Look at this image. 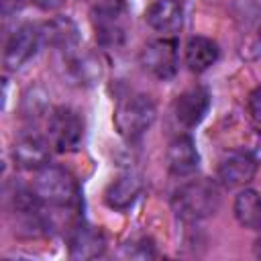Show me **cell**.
<instances>
[{
  "label": "cell",
  "instance_id": "cell-16",
  "mask_svg": "<svg viewBox=\"0 0 261 261\" xmlns=\"http://www.w3.org/2000/svg\"><path fill=\"white\" fill-rule=\"evenodd\" d=\"M218 55H220L218 45L212 39L200 37V35L190 37L186 43V51H184L186 65L194 73H204L206 69H210L218 61Z\"/></svg>",
  "mask_w": 261,
  "mask_h": 261
},
{
  "label": "cell",
  "instance_id": "cell-11",
  "mask_svg": "<svg viewBox=\"0 0 261 261\" xmlns=\"http://www.w3.org/2000/svg\"><path fill=\"white\" fill-rule=\"evenodd\" d=\"M167 169L171 175L184 177L198 169L200 155L196 149V143L190 135H177L167 145Z\"/></svg>",
  "mask_w": 261,
  "mask_h": 261
},
{
  "label": "cell",
  "instance_id": "cell-12",
  "mask_svg": "<svg viewBox=\"0 0 261 261\" xmlns=\"http://www.w3.org/2000/svg\"><path fill=\"white\" fill-rule=\"evenodd\" d=\"M141 192H143V177L135 171H124L114 181H110V186L104 192V202L112 210H126L137 202Z\"/></svg>",
  "mask_w": 261,
  "mask_h": 261
},
{
  "label": "cell",
  "instance_id": "cell-10",
  "mask_svg": "<svg viewBox=\"0 0 261 261\" xmlns=\"http://www.w3.org/2000/svg\"><path fill=\"white\" fill-rule=\"evenodd\" d=\"M257 161L247 151H232L222 157L218 165V179L226 188H241L247 186L257 171Z\"/></svg>",
  "mask_w": 261,
  "mask_h": 261
},
{
  "label": "cell",
  "instance_id": "cell-3",
  "mask_svg": "<svg viewBox=\"0 0 261 261\" xmlns=\"http://www.w3.org/2000/svg\"><path fill=\"white\" fill-rule=\"evenodd\" d=\"M33 188H35V192L43 204L57 206V208L73 206L77 202V196H80L73 175L65 167L51 165V163L37 169V177H35Z\"/></svg>",
  "mask_w": 261,
  "mask_h": 261
},
{
  "label": "cell",
  "instance_id": "cell-23",
  "mask_svg": "<svg viewBox=\"0 0 261 261\" xmlns=\"http://www.w3.org/2000/svg\"><path fill=\"white\" fill-rule=\"evenodd\" d=\"M24 2H29V4H33V6L41 8V10H55V8H59L65 0H24Z\"/></svg>",
  "mask_w": 261,
  "mask_h": 261
},
{
  "label": "cell",
  "instance_id": "cell-20",
  "mask_svg": "<svg viewBox=\"0 0 261 261\" xmlns=\"http://www.w3.org/2000/svg\"><path fill=\"white\" fill-rule=\"evenodd\" d=\"M247 108H249L251 120H253V122H255V126L261 130V88H255V90L249 94Z\"/></svg>",
  "mask_w": 261,
  "mask_h": 261
},
{
  "label": "cell",
  "instance_id": "cell-4",
  "mask_svg": "<svg viewBox=\"0 0 261 261\" xmlns=\"http://www.w3.org/2000/svg\"><path fill=\"white\" fill-rule=\"evenodd\" d=\"M84 118L77 110L69 106H59L51 110L47 118V141L57 153H71L80 149L84 141Z\"/></svg>",
  "mask_w": 261,
  "mask_h": 261
},
{
  "label": "cell",
  "instance_id": "cell-19",
  "mask_svg": "<svg viewBox=\"0 0 261 261\" xmlns=\"http://www.w3.org/2000/svg\"><path fill=\"white\" fill-rule=\"evenodd\" d=\"M126 255L128 257H137V259H147V257H155V247L149 239H139L128 243L126 247Z\"/></svg>",
  "mask_w": 261,
  "mask_h": 261
},
{
  "label": "cell",
  "instance_id": "cell-6",
  "mask_svg": "<svg viewBox=\"0 0 261 261\" xmlns=\"http://www.w3.org/2000/svg\"><path fill=\"white\" fill-rule=\"evenodd\" d=\"M43 45L41 39V27L37 24H20L6 41L4 47V67L6 71H16L20 69L29 59H33Z\"/></svg>",
  "mask_w": 261,
  "mask_h": 261
},
{
  "label": "cell",
  "instance_id": "cell-14",
  "mask_svg": "<svg viewBox=\"0 0 261 261\" xmlns=\"http://www.w3.org/2000/svg\"><path fill=\"white\" fill-rule=\"evenodd\" d=\"M41 39L43 45H49L61 53L77 49L80 43V29L77 24L67 16H55L41 24Z\"/></svg>",
  "mask_w": 261,
  "mask_h": 261
},
{
  "label": "cell",
  "instance_id": "cell-22",
  "mask_svg": "<svg viewBox=\"0 0 261 261\" xmlns=\"http://www.w3.org/2000/svg\"><path fill=\"white\" fill-rule=\"evenodd\" d=\"M247 153H249L257 163H261V130H257V133L253 135V141H251Z\"/></svg>",
  "mask_w": 261,
  "mask_h": 261
},
{
  "label": "cell",
  "instance_id": "cell-9",
  "mask_svg": "<svg viewBox=\"0 0 261 261\" xmlns=\"http://www.w3.org/2000/svg\"><path fill=\"white\" fill-rule=\"evenodd\" d=\"M12 159L20 169L37 171L49 163V141H45L41 135L33 130L22 133L14 141Z\"/></svg>",
  "mask_w": 261,
  "mask_h": 261
},
{
  "label": "cell",
  "instance_id": "cell-15",
  "mask_svg": "<svg viewBox=\"0 0 261 261\" xmlns=\"http://www.w3.org/2000/svg\"><path fill=\"white\" fill-rule=\"evenodd\" d=\"M145 20L153 31L175 33L184 22V4L181 0H155L145 12Z\"/></svg>",
  "mask_w": 261,
  "mask_h": 261
},
{
  "label": "cell",
  "instance_id": "cell-13",
  "mask_svg": "<svg viewBox=\"0 0 261 261\" xmlns=\"http://www.w3.org/2000/svg\"><path fill=\"white\" fill-rule=\"evenodd\" d=\"M106 251V239L102 234L100 228L90 226L86 222H80L71 237H69V257L71 259H96L100 255H104Z\"/></svg>",
  "mask_w": 261,
  "mask_h": 261
},
{
  "label": "cell",
  "instance_id": "cell-21",
  "mask_svg": "<svg viewBox=\"0 0 261 261\" xmlns=\"http://www.w3.org/2000/svg\"><path fill=\"white\" fill-rule=\"evenodd\" d=\"M45 96H41V98H37V92H33V96L29 94L27 98H24V114L27 116H39L43 110H45V100H43Z\"/></svg>",
  "mask_w": 261,
  "mask_h": 261
},
{
  "label": "cell",
  "instance_id": "cell-18",
  "mask_svg": "<svg viewBox=\"0 0 261 261\" xmlns=\"http://www.w3.org/2000/svg\"><path fill=\"white\" fill-rule=\"evenodd\" d=\"M63 55H65L63 61L67 65V71H69V75L77 84L88 86V84H94L100 77L102 69H100V61L96 57H92V55H80V53H75V49L73 51H67Z\"/></svg>",
  "mask_w": 261,
  "mask_h": 261
},
{
  "label": "cell",
  "instance_id": "cell-2",
  "mask_svg": "<svg viewBox=\"0 0 261 261\" xmlns=\"http://www.w3.org/2000/svg\"><path fill=\"white\" fill-rule=\"evenodd\" d=\"M157 110L149 96L145 94H133L122 98L114 108V126L118 135L126 141L141 139L151 124L155 122Z\"/></svg>",
  "mask_w": 261,
  "mask_h": 261
},
{
  "label": "cell",
  "instance_id": "cell-17",
  "mask_svg": "<svg viewBox=\"0 0 261 261\" xmlns=\"http://www.w3.org/2000/svg\"><path fill=\"white\" fill-rule=\"evenodd\" d=\"M232 212L241 226L251 230H261V194L257 190L251 188L241 190L234 198Z\"/></svg>",
  "mask_w": 261,
  "mask_h": 261
},
{
  "label": "cell",
  "instance_id": "cell-1",
  "mask_svg": "<svg viewBox=\"0 0 261 261\" xmlns=\"http://www.w3.org/2000/svg\"><path fill=\"white\" fill-rule=\"evenodd\" d=\"M220 192L214 181L202 177L179 186L171 196V210L179 220L196 222L218 210Z\"/></svg>",
  "mask_w": 261,
  "mask_h": 261
},
{
  "label": "cell",
  "instance_id": "cell-7",
  "mask_svg": "<svg viewBox=\"0 0 261 261\" xmlns=\"http://www.w3.org/2000/svg\"><path fill=\"white\" fill-rule=\"evenodd\" d=\"M92 24L96 39L106 47H116L124 41L122 6L118 0H102L92 8Z\"/></svg>",
  "mask_w": 261,
  "mask_h": 261
},
{
  "label": "cell",
  "instance_id": "cell-5",
  "mask_svg": "<svg viewBox=\"0 0 261 261\" xmlns=\"http://www.w3.org/2000/svg\"><path fill=\"white\" fill-rule=\"evenodd\" d=\"M143 69L157 80H171L177 71V41L169 37L149 41L139 55Z\"/></svg>",
  "mask_w": 261,
  "mask_h": 261
},
{
  "label": "cell",
  "instance_id": "cell-8",
  "mask_svg": "<svg viewBox=\"0 0 261 261\" xmlns=\"http://www.w3.org/2000/svg\"><path fill=\"white\" fill-rule=\"evenodd\" d=\"M210 110V92L204 86H194L188 88L186 92H181L175 102H173V114L175 120L186 126V128H194L198 126L206 114Z\"/></svg>",
  "mask_w": 261,
  "mask_h": 261
}]
</instances>
